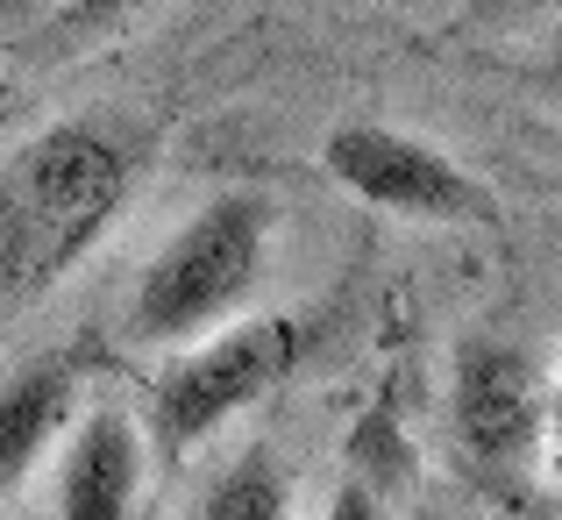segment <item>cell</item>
Wrapping results in <instances>:
<instances>
[{"instance_id": "6da1fadb", "label": "cell", "mask_w": 562, "mask_h": 520, "mask_svg": "<svg viewBox=\"0 0 562 520\" xmlns=\"http://www.w3.org/2000/svg\"><path fill=\"white\" fill-rule=\"evenodd\" d=\"M136 157L100 122H50L0 165V321L57 292L114 229Z\"/></svg>"}, {"instance_id": "7a4b0ae2", "label": "cell", "mask_w": 562, "mask_h": 520, "mask_svg": "<svg viewBox=\"0 0 562 520\" xmlns=\"http://www.w3.org/2000/svg\"><path fill=\"white\" fill-rule=\"evenodd\" d=\"M271 257V200L263 192H214L192 221L157 243L128 292V335L150 350H186L243 314Z\"/></svg>"}, {"instance_id": "3957f363", "label": "cell", "mask_w": 562, "mask_h": 520, "mask_svg": "<svg viewBox=\"0 0 562 520\" xmlns=\"http://www.w3.org/2000/svg\"><path fill=\"white\" fill-rule=\"evenodd\" d=\"M321 165L349 200L398 221H441V229H498V192L441 143L392 122H335Z\"/></svg>"}, {"instance_id": "277c9868", "label": "cell", "mask_w": 562, "mask_h": 520, "mask_svg": "<svg viewBox=\"0 0 562 520\" xmlns=\"http://www.w3.org/2000/svg\"><path fill=\"white\" fill-rule=\"evenodd\" d=\"M300 356V329L285 314L221 321L214 335L186 343L150 385V435L165 450H200L214 428H228L243 407H257Z\"/></svg>"}, {"instance_id": "5b68a950", "label": "cell", "mask_w": 562, "mask_h": 520, "mask_svg": "<svg viewBox=\"0 0 562 520\" xmlns=\"http://www.w3.org/2000/svg\"><path fill=\"white\" fill-rule=\"evenodd\" d=\"M549 435V378L520 343L470 335L449 364V442L463 471L506 485L541 456Z\"/></svg>"}, {"instance_id": "8992f818", "label": "cell", "mask_w": 562, "mask_h": 520, "mask_svg": "<svg viewBox=\"0 0 562 520\" xmlns=\"http://www.w3.org/2000/svg\"><path fill=\"white\" fill-rule=\"evenodd\" d=\"M143 471H150V456H143V428L128 421V407L71 413L65 456H57L50 520H136Z\"/></svg>"}, {"instance_id": "52a82bcc", "label": "cell", "mask_w": 562, "mask_h": 520, "mask_svg": "<svg viewBox=\"0 0 562 520\" xmlns=\"http://www.w3.org/2000/svg\"><path fill=\"white\" fill-rule=\"evenodd\" d=\"M71 413H79V364L71 356L43 350L0 378V499L50 456V442L71 428Z\"/></svg>"}, {"instance_id": "ba28073f", "label": "cell", "mask_w": 562, "mask_h": 520, "mask_svg": "<svg viewBox=\"0 0 562 520\" xmlns=\"http://www.w3.org/2000/svg\"><path fill=\"white\" fill-rule=\"evenodd\" d=\"M186 520H292V471L271 442H243L192 493Z\"/></svg>"}, {"instance_id": "9c48e42d", "label": "cell", "mask_w": 562, "mask_h": 520, "mask_svg": "<svg viewBox=\"0 0 562 520\" xmlns=\"http://www.w3.org/2000/svg\"><path fill=\"white\" fill-rule=\"evenodd\" d=\"M321 520H384V513H378V493L363 478H342L328 493V507H321Z\"/></svg>"}, {"instance_id": "30bf717a", "label": "cell", "mask_w": 562, "mask_h": 520, "mask_svg": "<svg viewBox=\"0 0 562 520\" xmlns=\"http://www.w3.org/2000/svg\"><path fill=\"white\" fill-rule=\"evenodd\" d=\"M128 8H136V0H57V22L65 29H108V22H122Z\"/></svg>"}, {"instance_id": "8fae6325", "label": "cell", "mask_w": 562, "mask_h": 520, "mask_svg": "<svg viewBox=\"0 0 562 520\" xmlns=\"http://www.w3.org/2000/svg\"><path fill=\"white\" fill-rule=\"evenodd\" d=\"M43 14H57V0H0V29H29Z\"/></svg>"}, {"instance_id": "7c38bea8", "label": "cell", "mask_w": 562, "mask_h": 520, "mask_svg": "<svg viewBox=\"0 0 562 520\" xmlns=\"http://www.w3.org/2000/svg\"><path fill=\"white\" fill-rule=\"evenodd\" d=\"M535 79H541V93H549V100H562V29H555V43H549V51H541Z\"/></svg>"}, {"instance_id": "4fadbf2b", "label": "cell", "mask_w": 562, "mask_h": 520, "mask_svg": "<svg viewBox=\"0 0 562 520\" xmlns=\"http://www.w3.org/2000/svg\"><path fill=\"white\" fill-rule=\"evenodd\" d=\"M541 442H555V456H562V370L549 378V435Z\"/></svg>"}, {"instance_id": "5bb4252c", "label": "cell", "mask_w": 562, "mask_h": 520, "mask_svg": "<svg viewBox=\"0 0 562 520\" xmlns=\"http://www.w3.org/2000/svg\"><path fill=\"white\" fill-rule=\"evenodd\" d=\"M0 520H22V513H0Z\"/></svg>"}]
</instances>
